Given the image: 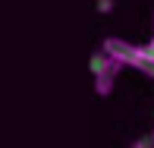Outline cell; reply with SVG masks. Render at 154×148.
<instances>
[{
  "instance_id": "obj_4",
  "label": "cell",
  "mask_w": 154,
  "mask_h": 148,
  "mask_svg": "<svg viewBox=\"0 0 154 148\" xmlns=\"http://www.w3.org/2000/svg\"><path fill=\"white\" fill-rule=\"evenodd\" d=\"M132 148H151V139H135V142H132Z\"/></svg>"
},
{
  "instance_id": "obj_5",
  "label": "cell",
  "mask_w": 154,
  "mask_h": 148,
  "mask_svg": "<svg viewBox=\"0 0 154 148\" xmlns=\"http://www.w3.org/2000/svg\"><path fill=\"white\" fill-rule=\"evenodd\" d=\"M142 47H145V54L154 60V35H151V41H148V44H142Z\"/></svg>"
},
{
  "instance_id": "obj_7",
  "label": "cell",
  "mask_w": 154,
  "mask_h": 148,
  "mask_svg": "<svg viewBox=\"0 0 154 148\" xmlns=\"http://www.w3.org/2000/svg\"><path fill=\"white\" fill-rule=\"evenodd\" d=\"M151 22H154V19H151Z\"/></svg>"
},
{
  "instance_id": "obj_2",
  "label": "cell",
  "mask_w": 154,
  "mask_h": 148,
  "mask_svg": "<svg viewBox=\"0 0 154 148\" xmlns=\"http://www.w3.org/2000/svg\"><path fill=\"white\" fill-rule=\"evenodd\" d=\"M88 69H91V79H94V91L101 98H107L116 85V73L123 69V63H116L104 47H97L91 54V60H88Z\"/></svg>"
},
{
  "instance_id": "obj_6",
  "label": "cell",
  "mask_w": 154,
  "mask_h": 148,
  "mask_svg": "<svg viewBox=\"0 0 154 148\" xmlns=\"http://www.w3.org/2000/svg\"><path fill=\"white\" fill-rule=\"evenodd\" d=\"M151 148H154V132H151Z\"/></svg>"
},
{
  "instance_id": "obj_3",
  "label": "cell",
  "mask_w": 154,
  "mask_h": 148,
  "mask_svg": "<svg viewBox=\"0 0 154 148\" xmlns=\"http://www.w3.org/2000/svg\"><path fill=\"white\" fill-rule=\"evenodd\" d=\"M97 13H104V16H107V13H113V0H97Z\"/></svg>"
},
{
  "instance_id": "obj_1",
  "label": "cell",
  "mask_w": 154,
  "mask_h": 148,
  "mask_svg": "<svg viewBox=\"0 0 154 148\" xmlns=\"http://www.w3.org/2000/svg\"><path fill=\"white\" fill-rule=\"evenodd\" d=\"M101 47H104L116 63L132 66V69H138V73H145L148 79H154V60L145 54L142 44H129V41H123V38H104Z\"/></svg>"
}]
</instances>
